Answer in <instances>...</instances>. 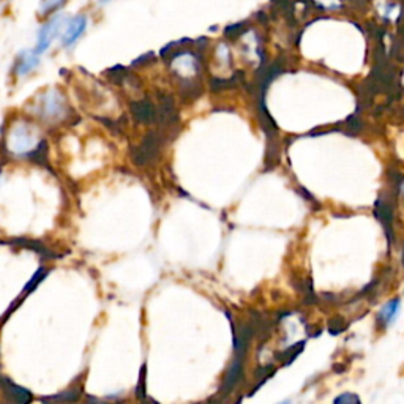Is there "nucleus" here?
Here are the masks:
<instances>
[{
  "mask_svg": "<svg viewBox=\"0 0 404 404\" xmlns=\"http://www.w3.org/2000/svg\"><path fill=\"white\" fill-rule=\"evenodd\" d=\"M41 142L40 135L34 126L24 122H18L15 126H11L8 136H6V147L11 154L27 158L40 147Z\"/></svg>",
  "mask_w": 404,
  "mask_h": 404,
  "instance_id": "f257e3e1",
  "label": "nucleus"
},
{
  "mask_svg": "<svg viewBox=\"0 0 404 404\" xmlns=\"http://www.w3.org/2000/svg\"><path fill=\"white\" fill-rule=\"evenodd\" d=\"M36 112L40 119H43L44 122L48 123L62 122V120L68 116L65 97H63L57 88H49L48 92H44L40 97Z\"/></svg>",
  "mask_w": 404,
  "mask_h": 404,
  "instance_id": "f03ea898",
  "label": "nucleus"
},
{
  "mask_svg": "<svg viewBox=\"0 0 404 404\" xmlns=\"http://www.w3.org/2000/svg\"><path fill=\"white\" fill-rule=\"evenodd\" d=\"M67 21H68L67 16L62 15V13H55V15L48 16V19L43 22V25L36 34L35 50L38 54L41 55L43 53H46V50L50 48V44L54 43L55 38L62 35Z\"/></svg>",
  "mask_w": 404,
  "mask_h": 404,
  "instance_id": "7ed1b4c3",
  "label": "nucleus"
},
{
  "mask_svg": "<svg viewBox=\"0 0 404 404\" xmlns=\"http://www.w3.org/2000/svg\"><path fill=\"white\" fill-rule=\"evenodd\" d=\"M163 145V135L160 131H150L144 136L142 142L131 150V160L136 166H145L155 161L160 155Z\"/></svg>",
  "mask_w": 404,
  "mask_h": 404,
  "instance_id": "20e7f679",
  "label": "nucleus"
},
{
  "mask_svg": "<svg viewBox=\"0 0 404 404\" xmlns=\"http://www.w3.org/2000/svg\"><path fill=\"white\" fill-rule=\"evenodd\" d=\"M88 25V19L86 15H76L72 19H68L65 27L62 32V46L72 48L79 41V38L86 34Z\"/></svg>",
  "mask_w": 404,
  "mask_h": 404,
  "instance_id": "39448f33",
  "label": "nucleus"
},
{
  "mask_svg": "<svg viewBox=\"0 0 404 404\" xmlns=\"http://www.w3.org/2000/svg\"><path fill=\"white\" fill-rule=\"evenodd\" d=\"M243 357L245 354L236 352V358H234L232 365L227 368L223 385H221L220 393H223V396H227L231 391L237 387V384L242 381L243 377Z\"/></svg>",
  "mask_w": 404,
  "mask_h": 404,
  "instance_id": "423d86ee",
  "label": "nucleus"
},
{
  "mask_svg": "<svg viewBox=\"0 0 404 404\" xmlns=\"http://www.w3.org/2000/svg\"><path fill=\"white\" fill-rule=\"evenodd\" d=\"M130 111H131L133 117H135L136 122H139V123L150 125V123L156 122V107L147 98L131 101Z\"/></svg>",
  "mask_w": 404,
  "mask_h": 404,
  "instance_id": "0eeeda50",
  "label": "nucleus"
},
{
  "mask_svg": "<svg viewBox=\"0 0 404 404\" xmlns=\"http://www.w3.org/2000/svg\"><path fill=\"white\" fill-rule=\"evenodd\" d=\"M40 65V54L35 49H24L18 54L15 62V74L19 78L30 74L34 69Z\"/></svg>",
  "mask_w": 404,
  "mask_h": 404,
  "instance_id": "6e6552de",
  "label": "nucleus"
},
{
  "mask_svg": "<svg viewBox=\"0 0 404 404\" xmlns=\"http://www.w3.org/2000/svg\"><path fill=\"white\" fill-rule=\"evenodd\" d=\"M375 215L376 218L381 221L385 234H387V238H389V243L393 242V207H391L390 202L384 198H379L376 201V206H375Z\"/></svg>",
  "mask_w": 404,
  "mask_h": 404,
  "instance_id": "1a4fd4ad",
  "label": "nucleus"
},
{
  "mask_svg": "<svg viewBox=\"0 0 404 404\" xmlns=\"http://www.w3.org/2000/svg\"><path fill=\"white\" fill-rule=\"evenodd\" d=\"M156 122L166 126H174L179 122L174 100L169 95H160V107L156 109Z\"/></svg>",
  "mask_w": 404,
  "mask_h": 404,
  "instance_id": "9d476101",
  "label": "nucleus"
},
{
  "mask_svg": "<svg viewBox=\"0 0 404 404\" xmlns=\"http://www.w3.org/2000/svg\"><path fill=\"white\" fill-rule=\"evenodd\" d=\"M0 387H2L6 400L19 404H25L32 401V395L29 390L19 387L18 384L11 382L8 377H0Z\"/></svg>",
  "mask_w": 404,
  "mask_h": 404,
  "instance_id": "9b49d317",
  "label": "nucleus"
},
{
  "mask_svg": "<svg viewBox=\"0 0 404 404\" xmlns=\"http://www.w3.org/2000/svg\"><path fill=\"white\" fill-rule=\"evenodd\" d=\"M400 307H401V302H400V299H398V297H395V299H391L390 302L385 303L381 311L377 313V318H376L377 327L385 328L387 325L393 324L398 313H400Z\"/></svg>",
  "mask_w": 404,
  "mask_h": 404,
  "instance_id": "f8f14e48",
  "label": "nucleus"
},
{
  "mask_svg": "<svg viewBox=\"0 0 404 404\" xmlns=\"http://www.w3.org/2000/svg\"><path fill=\"white\" fill-rule=\"evenodd\" d=\"M67 2L68 0H40V5H38V15L41 18L55 15V13H59L63 6L67 5Z\"/></svg>",
  "mask_w": 404,
  "mask_h": 404,
  "instance_id": "ddd939ff",
  "label": "nucleus"
},
{
  "mask_svg": "<svg viewBox=\"0 0 404 404\" xmlns=\"http://www.w3.org/2000/svg\"><path fill=\"white\" fill-rule=\"evenodd\" d=\"M307 341H299V344H292L290 347H288L284 352L276 354L275 358L278 360H283V365H290L294 362V360L300 356V352L303 351V347H305Z\"/></svg>",
  "mask_w": 404,
  "mask_h": 404,
  "instance_id": "4468645a",
  "label": "nucleus"
},
{
  "mask_svg": "<svg viewBox=\"0 0 404 404\" xmlns=\"http://www.w3.org/2000/svg\"><path fill=\"white\" fill-rule=\"evenodd\" d=\"M363 130V122L357 117V114H354L349 119H346V133L351 136L358 135Z\"/></svg>",
  "mask_w": 404,
  "mask_h": 404,
  "instance_id": "2eb2a0df",
  "label": "nucleus"
},
{
  "mask_svg": "<svg viewBox=\"0 0 404 404\" xmlns=\"http://www.w3.org/2000/svg\"><path fill=\"white\" fill-rule=\"evenodd\" d=\"M79 395H81V389H78V390H67L65 393L48 398V401H76L79 398Z\"/></svg>",
  "mask_w": 404,
  "mask_h": 404,
  "instance_id": "dca6fc26",
  "label": "nucleus"
},
{
  "mask_svg": "<svg viewBox=\"0 0 404 404\" xmlns=\"http://www.w3.org/2000/svg\"><path fill=\"white\" fill-rule=\"evenodd\" d=\"M344 330H346V322L343 318H333L328 321V332L335 335V337Z\"/></svg>",
  "mask_w": 404,
  "mask_h": 404,
  "instance_id": "f3484780",
  "label": "nucleus"
},
{
  "mask_svg": "<svg viewBox=\"0 0 404 404\" xmlns=\"http://www.w3.org/2000/svg\"><path fill=\"white\" fill-rule=\"evenodd\" d=\"M145 372H147V368H145V365H142L141 372H139V382L136 387V396L139 398V400H145Z\"/></svg>",
  "mask_w": 404,
  "mask_h": 404,
  "instance_id": "a211bd4d",
  "label": "nucleus"
},
{
  "mask_svg": "<svg viewBox=\"0 0 404 404\" xmlns=\"http://www.w3.org/2000/svg\"><path fill=\"white\" fill-rule=\"evenodd\" d=\"M43 280H44V274H43V271H41V270H40V271H36V274H35L34 276H32V280L29 281L27 286L24 288L22 295L30 294V292H32V289H35V288H36V284H40Z\"/></svg>",
  "mask_w": 404,
  "mask_h": 404,
  "instance_id": "6ab92c4d",
  "label": "nucleus"
},
{
  "mask_svg": "<svg viewBox=\"0 0 404 404\" xmlns=\"http://www.w3.org/2000/svg\"><path fill=\"white\" fill-rule=\"evenodd\" d=\"M335 403L341 404V403H360V398L357 395H352V393H343L339 395L338 398H335Z\"/></svg>",
  "mask_w": 404,
  "mask_h": 404,
  "instance_id": "aec40b11",
  "label": "nucleus"
},
{
  "mask_svg": "<svg viewBox=\"0 0 404 404\" xmlns=\"http://www.w3.org/2000/svg\"><path fill=\"white\" fill-rule=\"evenodd\" d=\"M109 2H111V0H98L100 5H106V4H109Z\"/></svg>",
  "mask_w": 404,
  "mask_h": 404,
  "instance_id": "412c9836",
  "label": "nucleus"
}]
</instances>
